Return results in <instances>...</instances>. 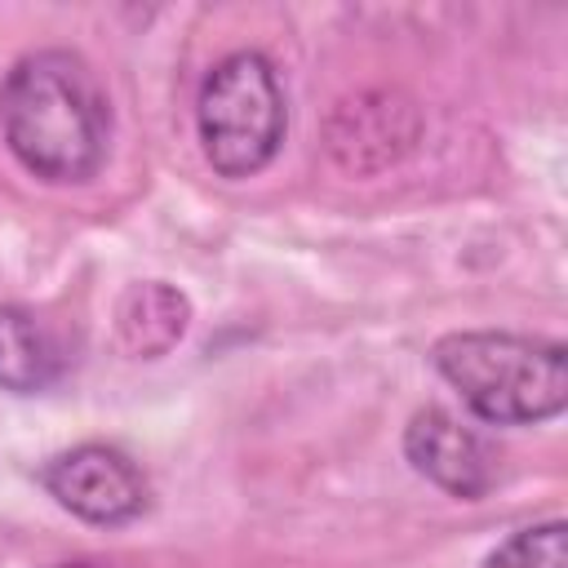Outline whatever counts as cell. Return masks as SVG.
Segmentation results:
<instances>
[{
    "mask_svg": "<svg viewBox=\"0 0 568 568\" xmlns=\"http://www.w3.org/2000/svg\"><path fill=\"white\" fill-rule=\"evenodd\" d=\"M0 133L31 178L71 186L102 169L111 106L84 58L36 49L0 84Z\"/></svg>",
    "mask_w": 568,
    "mask_h": 568,
    "instance_id": "1",
    "label": "cell"
},
{
    "mask_svg": "<svg viewBox=\"0 0 568 568\" xmlns=\"http://www.w3.org/2000/svg\"><path fill=\"white\" fill-rule=\"evenodd\" d=\"M439 377L493 426H528L564 413L568 355L559 342L519 333H448L435 342Z\"/></svg>",
    "mask_w": 568,
    "mask_h": 568,
    "instance_id": "2",
    "label": "cell"
},
{
    "mask_svg": "<svg viewBox=\"0 0 568 568\" xmlns=\"http://www.w3.org/2000/svg\"><path fill=\"white\" fill-rule=\"evenodd\" d=\"M200 142L222 178H248L284 142V93L262 53L222 58L200 84Z\"/></svg>",
    "mask_w": 568,
    "mask_h": 568,
    "instance_id": "3",
    "label": "cell"
},
{
    "mask_svg": "<svg viewBox=\"0 0 568 568\" xmlns=\"http://www.w3.org/2000/svg\"><path fill=\"white\" fill-rule=\"evenodd\" d=\"M40 484L58 506L89 524H129L146 506V479L142 470L106 444H80L44 462Z\"/></svg>",
    "mask_w": 568,
    "mask_h": 568,
    "instance_id": "4",
    "label": "cell"
},
{
    "mask_svg": "<svg viewBox=\"0 0 568 568\" xmlns=\"http://www.w3.org/2000/svg\"><path fill=\"white\" fill-rule=\"evenodd\" d=\"M404 453H408L417 475H426L435 488H444L453 497L470 501V497H484L493 484L484 439L444 408L413 413V422L404 430Z\"/></svg>",
    "mask_w": 568,
    "mask_h": 568,
    "instance_id": "5",
    "label": "cell"
},
{
    "mask_svg": "<svg viewBox=\"0 0 568 568\" xmlns=\"http://www.w3.org/2000/svg\"><path fill=\"white\" fill-rule=\"evenodd\" d=\"M186 324H191V302L164 280H142V284H129L120 293L115 333H120L124 351H133L142 359L173 351L182 342Z\"/></svg>",
    "mask_w": 568,
    "mask_h": 568,
    "instance_id": "6",
    "label": "cell"
},
{
    "mask_svg": "<svg viewBox=\"0 0 568 568\" xmlns=\"http://www.w3.org/2000/svg\"><path fill=\"white\" fill-rule=\"evenodd\" d=\"M62 346L53 328L27 306H0V386L36 395L62 377Z\"/></svg>",
    "mask_w": 568,
    "mask_h": 568,
    "instance_id": "7",
    "label": "cell"
},
{
    "mask_svg": "<svg viewBox=\"0 0 568 568\" xmlns=\"http://www.w3.org/2000/svg\"><path fill=\"white\" fill-rule=\"evenodd\" d=\"M395 120H408V106H390L386 98L346 102L333 120V155L346 169H364V151H377L373 160L390 164L413 138V129H395Z\"/></svg>",
    "mask_w": 568,
    "mask_h": 568,
    "instance_id": "8",
    "label": "cell"
},
{
    "mask_svg": "<svg viewBox=\"0 0 568 568\" xmlns=\"http://www.w3.org/2000/svg\"><path fill=\"white\" fill-rule=\"evenodd\" d=\"M484 568H568V555H564V519L519 528L515 537H506L488 555Z\"/></svg>",
    "mask_w": 568,
    "mask_h": 568,
    "instance_id": "9",
    "label": "cell"
},
{
    "mask_svg": "<svg viewBox=\"0 0 568 568\" xmlns=\"http://www.w3.org/2000/svg\"><path fill=\"white\" fill-rule=\"evenodd\" d=\"M53 568H115V564H102V559H75V564H53Z\"/></svg>",
    "mask_w": 568,
    "mask_h": 568,
    "instance_id": "10",
    "label": "cell"
}]
</instances>
